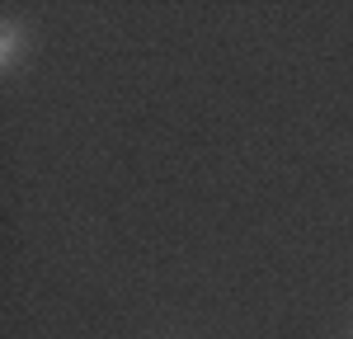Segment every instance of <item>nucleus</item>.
<instances>
[{
	"mask_svg": "<svg viewBox=\"0 0 353 339\" xmlns=\"http://www.w3.org/2000/svg\"><path fill=\"white\" fill-rule=\"evenodd\" d=\"M14 56H19V28L5 24V28H0V61L14 66Z\"/></svg>",
	"mask_w": 353,
	"mask_h": 339,
	"instance_id": "nucleus-1",
	"label": "nucleus"
}]
</instances>
